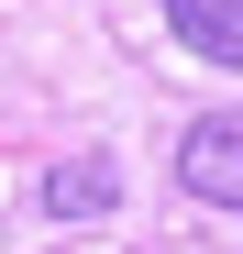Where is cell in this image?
<instances>
[{"mask_svg": "<svg viewBox=\"0 0 243 254\" xmlns=\"http://www.w3.org/2000/svg\"><path fill=\"white\" fill-rule=\"evenodd\" d=\"M177 188L210 210H243V111H199L177 133Z\"/></svg>", "mask_w": 243, "mask_h": 254, "instance_id": "6da1fadb", "label": "cell"}, {"mask_svg": "<svg viewBox=\"0 0 243 254\" xmlns=\"http://www.w3.org/2000/svg\"><path fill=\"white\" fill-rule=\"evenodd\" d=\"M155 11L199 66H243V0H155Z\"/></svg>", "mask_w": 243, "mask_h": 254, "instance_id": "7a4b0ae2", "label": "cell"}, {"mask_svg": "<svg viewBox=\"0 0 243 254\" xmlns=\"http://www.w3.org/2000/svg\"><path fill=\"white\" fill-rule=\"evenodd\" d=\"M45 210L56 221H100V210H122V177L100 155H77V166H45Z\"/></svg>", "mask_w": 243, "mask_h": 254, "instance_id": "3957f363", "label": "cell"}]
</instances>
